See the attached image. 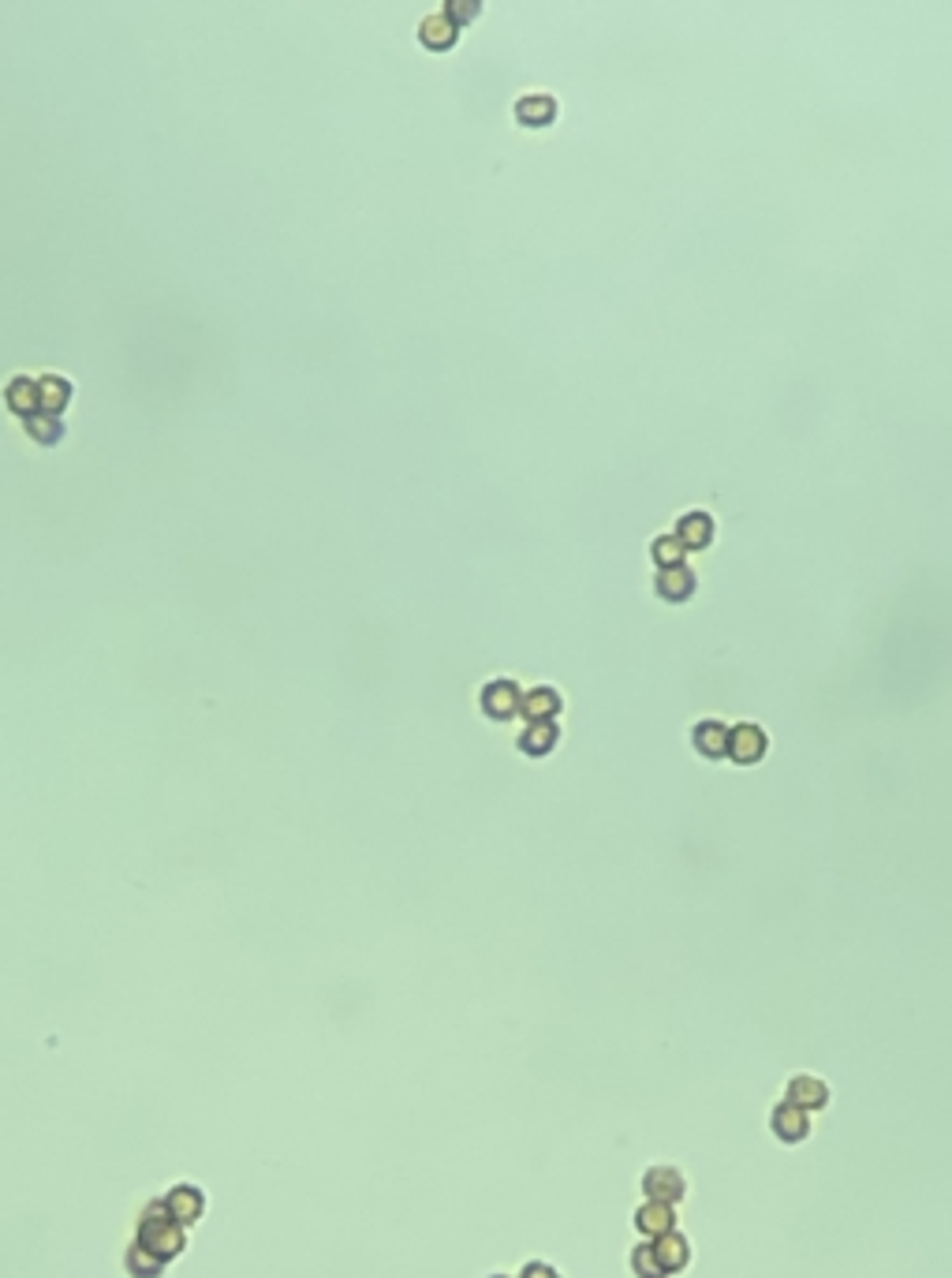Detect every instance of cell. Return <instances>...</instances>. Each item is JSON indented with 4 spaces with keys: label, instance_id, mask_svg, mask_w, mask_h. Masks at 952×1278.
<instances>
[{
    "label": "cell",
    "instance_id": "30bf717a",
    "mask_svg": "<svg viewBox=\"0 0 952 1278\" xmlns=\"http://www.w3.org/2000/svg\"><path fill=\"white\" fill-rule=\"evenodd\" d=\"M657 591H661L668 602H683V599L695 591V576H691L683 565H672V569H665V576L657 580Z\"/></svg>",
    "mask_w": 952,
    "mask_h": 1278
},
{
    "label": "cell",
    "instance_id": "8fae6325",
    "mask_svg": "<svg viewBox=\"0 0 952 1278\" xmlns=\"http://www.w3.org/2000/svg\"><path fill=\"white\" fill-rule=\"evenodd\" d=\"M515 117H519V124H527V128H545V124H553V117H557V105H553V98H523L519 105H515Z\"/></svg>",
    "mask_w": 952,
    "mask_h": 1278
},
{
    "label": "cell",
    "instance_id": "6da1fadb",
    "mask_svg": "<svg viewBox=\"0 0 952 1278\" xmlns=\"http://www.w3.org/2000/svg\"><path fill=\"white\" fill-rule=\"evenodd\" d=\"M642 1189H646L650 1200H657V1204H676V1200L683 1196V1177H680V1170H672V1166H650Z\"/></svg>",
    "mask_w": 952,
    "mask_h": 1278
},
{
    "label": "cell",
    "instance_id": "3957f363",
    "mask_svg": "<svg viewBox=\"0 0 952 1278\" xmlns=\"http://www.w3.org/2000/svg\"><path fill=\"white\" fill-rule=\"evenodd\" d=\"M419 38H422V45H426V49H434V53H445V49H453V45H456V38H460V26H456V23H449L445 15H434V19H426V23L419 26Z\"/></svg>",
    "mask_w": 952,
    "mask_h": 1278
},
{
    "label": "cell",
    "instance_id": "ba28073f",
    "mask_svg": "<svg viewBox=\"0 0 952 1278\" xmlns=\"http://www.w3.org/2000/svg\"><path fill=\"white\" fill-rule=\"evenodd\" d=\"M710 535H714V520L706 512H691V516L680 520V535L676 538H680L683 550H695V546H706Z\"/></svg>",
    "mask_w": 952,
    "mask_h": 1278
},
{
    "label": "cell",
    "instance_id": "7a4b0ae2",
    "mask_svg": "<svg viewBox=\"0 0 952 1278\" xmlns=\"http://www.w3.org/2000/svg\"><path fill=\"white\" fill-rule=\"evenodd\" d=\"M762 752H766V737H762L759 725H736L729 733V756L736 763H759Z\"/></svg>",
    "mask_w": 952,
    "mask_h": 1278
},
{
    "label": "cell",
    "instance_id": "9a60e30c",
    "mask_svg": "<svg viewBox=\"0 0 952 1278\" xmlns=\"http://www.w3.org/2000/svg\"><path fill=\"white\" fill-rule=\"evenodd\" d=\"M523 1278H557V1275H553L549 1268H538V1264H530V1268H527V1275H523Z\"/></svg>",
    "mask_w": 952,
    "mask_h": 1278
},
{
    "label": "cell",
    "instance_id": "7c38bea8",
    "mask_svg": "<svg viewBox=\"0 0 952 1278\" xmlns=\"http://www.w3.org/2000/svg\"><path fill=\"white\" fill-rule=\"evenodd\" d=\"M478 11H482V0H445V19L456 23V26L475 23Z\"/></svg>",
    "mask_w": 952,
    "mask_h": 1278
},
{
    "label": "cell",
    "instance_id": "8992f818",
    "mask_svg": "<svg viewBox=\"0 0 952 1278\" xmlns=\"http://www.w3.org/2000/svg\"><path fill=\"white\" fill-rule=\"evenodd\" d=\"M774 1129H777L781 1140H803L806 1129H810V1125H806V1111L785 1099V1103L774 1111Z\"/></svg>",
    "mask_w": 952,
    "mask_h": 1278
},
{
    "label": "cell",
    "instance_id": "5b68a950",
    "mask_svg": "<svg viewBox=\"0 0 952 1278\" xmlns=\"http://www.w3.org/2000/svg\"><path fill=\"white\" fill-rule=\"evenodd\" d=\"M825 1099H829V1092L814 1077H795L789 1084V1103L803 1107V1111H818V1107H825Z\"/></svg>",
    "mask_w": 952,
    "mask_h": 1278
},
{
    "label": "cell",
    "instance_id": "5bb4252c",
    "mask_svg": "<svg viewBox=\"0 0 952 1278\" xmlns=\"http://www.w3.org/2000/svg\"><path fill=\"white\" fill-rule=\"evenodd\" d=\"M680 553H683L680 538H657V542H653V561H661L665 569L680 565Z\"/></svg>",
    "mask_w": 952,
    "mask_h": 1278
},
{
    "label": "cell",
    "instance_id": "4fadbf2b",
    "mask_svg": "<svg viewBox=\"0 0 952 1278\" xmlns=\"http://www.w3.org/2000/svg\"><path fill=\"white\" fill-rule=\"evenodd\" d=\"M632 1268H635V1275L638 1278H661L665 1271H661V1264H657V1253H653V1245H638L632 1253Z\"/></svg>",
    "mask_w": 952,
    "mask_h": 1278
},
{
    "label": "cell",
    "instance_id": "277c9868",
    "mask_svg": "<svg viewBox=\"0 0 952 1278\" xmlns=\"http://www.w3.org/2000/svg\"><path fill=\"white\" fill-rule=\"evenodd\" d=\"M653 1253H657V1264H661V1271H680V1268H687V1241L676 1234V1230H668V1234H661L657 1238V1245H653Z\"/></svg>",
    "mask_w": 952,
    "mask_h": 1278
},
{
    "label": "cell",
    "instance_id": "52a82bcc",
    "mask_svg": "<svg viewBox=\"0 0 952 1278\" xmlns=\"http://www.w3.org/2000/svg\"><path fill=\"white\" fill-rule=\"evenodd\" d=\"M635 1223H638V1230L642 1234H650V1238H661V1234H668L672 1230V1208L668 1204H657V1200H650L646 1208H638V1215H635Z\"/></svg>",
    "mask_w": 952,
    "mask_h": 1278
},
{
    "label": "cell",
    "instance_id": "9c48e42d",
    "mask_svg": "<svg viewBox=\"0 0 952 1278\" xmlns=\"http://www.w3.org/2000/svg\"><path fill=\"white\" fill-rule=\"evenodd\" d=\"M695 748H699L702 756H710V759L725 756V752H729V733H725V725H721V722H699V725H695Z\"/></svg>",
    "mask_w": 952,
    "mask_h": 1278
}]
</instances>
